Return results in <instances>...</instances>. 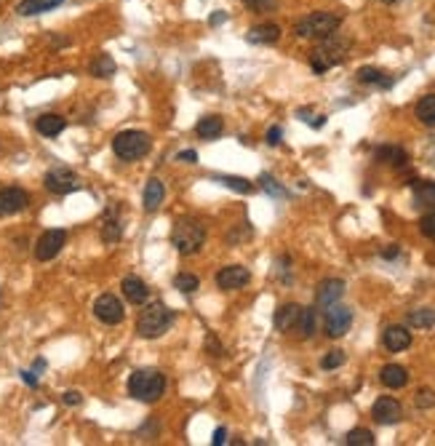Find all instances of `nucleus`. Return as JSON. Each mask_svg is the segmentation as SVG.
Here are the masks:
<instances>
[{
	"mask_svg": "<svg viewBox=\"0 0 435 446\" xmlns=\"http://www.w3.org/2000/svg\"><path fill=\"white\" fill-rule=\"evenodd\" d=\"M251 281V273L243 264H227L217 273V286L222 291H235Z\"/></svg>",
	"mask_w": 435,
	"mask_h": 446,
	"instance_id": "obj_12",
	"label": "nucleus"
},
{
	"mask_svg": "<svg viewBox=\"0 0 435 446\" xmlns=\"http://www.w3.org/2000/svg\"><path fill=\"white\" fill-rule=\"evenodd\" d=\"M342 364H345V353H342V350H329V353L323 356V361H320V366H323L326 371H331V369H339Z\"/></svg>",
	"mask_w": 435,
	"mask_h": 446,
	"instance_id": "obj_34",
	"label": "nucleus"
},
{
	"mask_svg": "<svg viewBox=\"0 0 435 446\" xmlns=\"http://www.w3.org/2000/svg\"><path fill=\"white\" fill-rule=\"evenodd\" d=\"M299 316H302V307L299 304H283L280 310L276 313V329L289 334V331H297V324H299Z\"/></svg>",
	"mask_w": 435,
	"mask_h": 446,
	"instance_id": "obj_17",
	"label": "nucleus"
},
{
	"mask_svg": "<svg viewBox=\"0 0 435 446\" xmlns=\"http://www.w3.org/2000/svg\"><path fill=\"white\" fill-rule=\"evenodd\" d=\"M347 446H374V433L366 430V427H356L347 433Z\"/></svg>",
	"mask_w": 435,
	"mask_h": 446,
	"instance_id": "obj_32",
	"label": "nucleus"
},
{
	"mask_svg": "<svg viewBox=\"0 0 435 446\" xmlns=\"http://www.w3.org/2000/svg\"><path fill=\"white\" fill-rule=\"evenodd\" d=\"M342 294H345V281H339V278H326L323 284L318 286V294H316V302L318 307H331L334 302L342 300Z\"/></svg>",
	"mask_w": 435,
	"mask_h": 446,
	"instance_id": "obj_14",
	"label": "nucleus"
},
{
	"mask_svg": "<svg viewBox=\"0 0 435 446\" xmlns=\"http://www.w3.org/2000/svg\"><path fill=\"white\" fill-rule=\"evenodd\" d=\"M102 235H104V241H118L120 235H123V224H120L118 220H107Z\"/></svg>",
	"mask_w": 435,
	"mask_h": 446,
	"instance_id": "obj_35",
	"label": "nucleus"
},
{
	"mask_svg": "<svg viewBox=\"0 0 435 446\" xmlns=\"http://www.w3.org/2000/svg\"><path fill=\"white\" fill-rule=\"evenodd\" d=\"M297 331L302 340H310L316 334V307H302V316H299Z\"/></svg>",
	"mask_w": 435,
	"mask_h": 446,
	"instance_id": "obj_28",
	"label": "nucleus"
},
{
	"mask_svg": "<svg viewBox=\"0 0 435 446\" xmlns=\"http://www.w3.org/2000/svg\"><path fill=\"white\" fill-rule=\"evenodd\" d=\"M379 380H382V385H385V387H393V390H398V387L409 385V371H406L403 366H398V364H387L382 371H379Z\"/></svg>",
	"mask_w": 435,
	"mask_h": 446,
	"instance_id": "obj_19",
	"label": "nucleus"
},
{
	"mask_svg": "<svg viewBox=\"0 0 435 446\" xmlns=\"http://www.w3.org/2000/svg\"><path fill=\"white\" fill-rule=\"evenodd\" d=\"M224 17H227V14H214V17H211V24H222Z\"/></svg>",
	"mask_w": 435,
	"mask_h": 446,
	"instance_id": "obj_46",
	"label": "nucleus"
},
{
	"mask_svg": "<svg viewBox=\"0 0 435 446\" xmlns=\"http://www.w3.org/2000/svg\"><path fill=\"white\" fill-rule=\"evenodd\" d=\"M174 326V310L163 302H150L142 307L137 321V331L139 337L144 340H155V337H163L168 329Z\"/></svg>",
	"mask_w": 435,
	"mask_h": 446,
	"instance_id": "obj_1",
	"label": "nucleus"
},
{
	"mask_svg": "<svg viewBox=\"0 0 435 446\" xmlns=\"http://www.w3.org/2000/svg\"><path fill=\"white\" fill-rule=\"evenodd\" d=\"M153 150V139L144 134V131H120L118 137L113 139V153L118 155L120 161H142L147 153Z\"/></svg>",
	"mask_w": 435,
	"mask_h": 446,
	"instance_id": "obj_5",
	"label": "nucleus"
},
{
	"mask_svg": "<svg viewBox=\"0 0 435 446\" xmlns=\"http://www.w3.org/2000/svg\"><path fill=\"white\" fill-rule=\"evenodd\" d=\"M414 201L419 206H435V182H414Z\"/></svg>",
	"mask_w": 435,
	"mask_h": 446,
	"instance_id": "obj_31",
	"label": "nucleus"
},
{
	"mask_svg": "<svg viewBox=\"0 0 435 446\" xmlns=\"http://www.w3.org/2000/svg\"><path fill=\"white\" fill-rule=\"evenodd\" d=\"M382 342L390 353H400L412 345V331L406 326H387L385 334H382Z\"/></svg>",
	"mask_w": 435,
	"mask_h": 446,
	"instance_id": "obj_16",
	"label": "nucleus"
},
{
	"mask_svg": "<svg viewBox=\"0 0 435 446\" xmlns=\"http://www.w3.org/2000/svg\"><path fill=\"white\" fill-rule=\"evenodd\" d=\"M35 128H38V134H43V137H57V134H61L67 128V121L61 115L46 113V115H40L38 121H35Z\"/></svg>",
	"mask_w": 435,
	"mask_h": 446,
	"instance_id": "obj_21",
	"label": "nucleus"
},
{
	"mask_svg": "<svg viewBox=\"0 0 435 446\" xmlns=\"http://www.w3.org/2000/svg\"><path fill=\"white\" fill-rule=\"evenodd\" d=\"M358 81L360 83H374V86H382V88H390L393 86V78H387L382 70L376 67H360L358 70Z\"/></svg>",
	"mask_w": 435,
	"mask_h": 446,
	"instance_id": "obj_27",
	"label": "nucleus"
},
{
	"mask_svg": "<svg viewBox=\"0 0 435 446\" xmlns=\"http://www.w3.org/2000/svg\"><path fill=\"white\" fill-rule=\"evenodd\" d=\"M80 401H83V396H80L78 390H67L64 393V404L67 406H80Z\"/></svg>",
	"mask_w": 435,
	"mask_h": 446,
	"instance_id": "obj_40",
	"label": "nucleus"
},
{
	"mask_svg": "<svg viewBox=\"0 0 435 446\" xmlns=\"http://www.w3.org/2000/svg\"><path fill=\"white\" fill-rule=\"evenodd\" d=\"M64 244H67V233L64 230H46L38 238V244H35V260H40V262L54 260L64 249Z\"/></svg>",
	"mask_w": 435,
	"mask_h": 446,
	"instance_id": "obj_8",
	"label": "nucleus"
},
{
	"mask_svg": "<svg viewBox=\"0 0 435 446\" xmlns=\"http://www.w3.org/2000/svg\"><path fill=\"white\" fill-rule=\"evenodd\" d=\"M382 3H398V0H382Z\"/></svg>",
	"mask_w": 435,
	"mask_h": 446,
	"instance_id": "obj_47",
	"label": "nucleus"
},
{
	"mask_svg": "<svg viewBox=\"0 0 435 446\" xmlns=\"http://www.w3.org/2000/svg\"><path fill=\"white\" fill-rule=\"evenodd\" d=\"M419 230H422L425 238L435 241V214H425V217L419 220Z\"/></svg>",
	"mask_w": 435,
	"mask_h": 446,
	"instance_id": "obj_38",
	"label": "nucleus"
},
{
	"mask_svg": "<svg viewBox=\"0 0 435 446\" xmlns=\"http://www.w3.org/2000/svg\"><path fill=\"white\" fill-rule=\"evenodd\" d=\"M371 417H374L379 425H396V423H400V417H403V406L398 404L396 398H390V396H382L371 406Z\"/></svg>",
	"mask_w": 435,
	"mask_h": 446,
	"instance_id": "obj_13",
	"label": "nucleus"
},
{
	"mask_svg": "<svg viewBox=\"0 0 435 446\" xmlns=\"http://www.w3.org/2000/svg\"><path fill=\"white\" fill-rule=\"evenodd\" d=\"M416 406L419 409H430V406H435V390H430V387H422V390H416Z\"/></svg>",
	"mask_w": 435,
	"mask_h": 446,
	"instance_id": "obj_36",
	"label": "nucleus"
},
{
	"mask_svg": "<svg viewBox=\"0 0 435 446\" xmlns=\"http://www.w3.org/2000/svg\"><path fill=\"white\" fill-rule=\"evenodd\" d=\"M46 190L48 193H54V195H67V193H72L75 187H78V177L67 168V166H57V168H51L48 174H46Z\"/></svg>",
	"mask_w": 435,
	"mask_h": 446,
	"instance_id": "obj_9",
	"label": "nucleus"
},
{
	"mask_svg": "<svg viewBox=\"0 0 435 446\" xmlns=\"http://www.w3.org/2000/svg\"><path fill=\"white\" fill-rule=\"evenodd\" d=\"M323 324H326V334L329 337H334V340L336 337H345L350 331V324H353V310L345 307V304L334 302L331 307H326Z\"/></svg>",
	"mask_w": 435,
	"mask_h": 446,
	"instance_id": "obj_7",
	"label": "nucleus"
},
{
	"mask_svg": "<svg viewBox=\"0 0 435 446\" xmlns=\"http://www.w3.org/2000/svg\"><path fill=\"white\" fill-rule=\"evenodd\" d=\"M64 0H21L17 6V14L19 17H38V14H46V11H54L59 8Z\"/></svg>",
	"mask_w": 435,
	"mask_h": 446,
	"instance_id": "obj_20",
	"label": "nucleus"
},
{
	"mask_svg": "<svg viewBox=\"0 0 435 446\" xmlns=\"http://www.w3.org/2000/svg\"><path fill=\"white\" fill-rule=\"evenodd\" d=\"M21 380L30 387H38V371H21Z\"/></svg>",
	"mask_w": 435,
	"mask_h": 446,
	"instance_id": "obj_43",
	"label": "nucleus"
},
{
	"mask_svg": "<svg viewBox=\"0 0 435 446\" xmlns=\"http://www.w3.org/2000/svg\"><path fill=\"white\" fill-rule=\"evenodd\" d=\"M163 198H166V187H163L160 180H150V182L144 184V209L147 211H158Z\"/></svg>",
	"mask_w": 435,
	"mask_h": 446,
	"instance_id": "obj_24",
	"label": "nucleus"
},
{
	"mask_svg": "<svg viewBox=\"0 0 435 446\" xmlns=\"http://www.w3.org/2000/svg\"><path fill=\"white\" fill-rule=\"evenodd\" d=\"M128 393L142 404H155L166 393V374L158 369H137L128 377Z\"/></svg>",
	"mask_w": 435,
	"mask_h": 446,
	"instance_id": "obj_2",
	"label": "nucleus"
},
{
	"mask_svg": "<svg viewBox=\"0 0 435 446\" xmlns=\"http://www.w3.org/2000/svg\"><path fill=\"white\" fill-rule=\"evenodd\" d=\"M224 441H227V430H224V427H217V430H214V446H222Z\"/></svg>",
	"mask_w": 435,
	"mask_h": 446,
	"instance_id": "obj_44",
	"label": "nucleus"
},
{
	"mask_svg": "<svg viewBox=\"0 0 435 446\" xmlns=\"http://www.w3.org/2000/svg\"><path fill=\"white\" fill-rule=\"evenodd\" d=\"M120 289H123L126 300H128V302H134V304H144V302H147V297H150V289H147V284H144L142 278H134V275L123 278Z\"/></svg>",
	"mask_w": 435,
	"mask_h": 446,
	"instance_id": "obj_18",
	"label": "nucleus"
},
{
	"mask_svg": "<svg viewBox=\"0 0 435 446\" xmlns=\"http://www.w3.org/2000/svg\"><path fill=\"white\" fill-rule=\"evenodd\" d=\"M374 158H376V161H382V163H390V166H406V163H409L406 150H403V147H396V144L376 147Z\"/></svg>",
	"mask_w": 435,
	"mask_h": 446,
	"instance_id": "obj_22",
	"label": "nucleus"
},
{
	"mask_svg": "<svg viewBox=\"0 0 435 446\" xmlns=\"http://www.w3.org/2000/svg\"><path fill=\"white\" fill-rule=\"evenodd\" d=\"M243 3H246V8L254 11V14H264V11L276 8V0H243Z\"/></svg>",
	"mask_w": 435,
	"mask_h": 446,
	"instance_id": "obj_39",
	"label": "nucleus"
},
{
	"mask_svg": "<svg viewBox=\"0 0 435 446\" xmlns=\"http://www.w3.org/2000/svg\"><path fill=\"white\" fill-rule=\"evenodd\" d=\"M347 51H350V41H342L334 32V35L323 38L318 48H313L310 64H313L316 72H326V70H331V67H336V64H342V61L347 59Z\"/></svg>",
	"mask_w": 435,
	"mask_h": 446,
	"instance_id": "obj_3",
	"label": "nucleus"
},
{
	"mask_svg": "<svg viewBox=\"0 0 435 446\" xmlns=\"http://www.w3.org/2000/svg\"><path fill=\"white\" fill-rule=\"evenodd\" d=\"M409 326H414V329H430V326H435V310L433 307L412 310L409 313Z\"/></svg>",
	"mask_w": 435,
	"mask_h": 446,
	"instance_id": "obj_29",
	"label": "nucleus"
},
{
	"mask_svg": "<svg viewBox=\"0 0 435 446\" xmlns=\"http://www.w3.org/2000/svg\"><path fill=\"white\" fill-rule=\"evenodd\" d=\"M259 182H262V187H264L270 195H276V198H286V195H289V193H286L283 187H278L276 180H273V177H267V174H262V180H259Z\"/></svg>",
	"mask_w": 435,
	"mask_h": 446,
	"instance_id": "obj_37",
	"label": "nucleus"
},
{
	"mask_svg": "<svg viewBox=\"0 0 435 446\" xmlns=\"http://www.w3.org/2000/svg\"><path fill=\"white\" fill-rule=\"evenodd\" d=\"M177 158L182 163H195V161H198V153H195V150H182Z\"/></svg>",
	"mask_w": 435,
	"mask_h": 446,
	"instance_id": "obj_42",
	"label": "nucleus"
},
{
	"mask_svg": "<svg viewBox=\"0 0 435 446\" xmlns=\"http://www.w3.org/2000/svg\"><path fill=\"white\" fill-rule=\"evenodd\" d=\"M195 131H198L200 139H219L222 131H224V123H222L219 115H206V118H200L198 121Z\"/></svg>",
	"mask_w": 435,
	"mask_h": 446,
	"instance_id": "obj_23",
	"label": "nucleus"
},
{
	"mask_svg": "<svg viewBox=\"0 0 435 446\" xmlns=\"http://www.w3.org/2000/svg\"><path fill=\"white\" fill-rule=\"evenodd\" d=\"M425 158H427V161H430V163H433V166H435V139H433V142H430V147L425 150Z\"/></svg>",
	"mask_w": 435,
	"mask_h": 446,
	"instance_id": "obj_45",
	"label": "nucleus"
},
{
	"mask_svg": "<svg viewBox=\"0 0 435 446\" xmlns=\"http://www.w3.org/2000/svg\"><path fill=\"white\" fill-rule=\"evenodd\" d=\"M174 289H179L182 294H195L200 289V281L193 273H179L177 278H174Z\"/></svg>",
	"mask_w": 435,
	"mask_h": 446,
	"instance_id": "obj_33",
	"label": "nucleus"
},
{
	"mask_svg": "<svg viewBox=\"0 0 435 446\" xmlns=\"http://www.w3.org/2000/svg\"><path fill=\"white\" fill-rule=\"evenodd\" d=\"M30 206V195L21 187H3L0 190V217H11L19 214Z\"/></svg>",
	"mask_w": 435,
	"mask_h": 446,
	"instance_id": "obj_11",
	"label": "nucleus"
},
{
	"mask_svg": "<svg viewBox=\"0 0 435 446\" xmlns=\"http://www.w3.org/2000/svg\"><path fill=\"white\" fill-rule=\"evenodd\" d=\"M280 137H283V128H280V126H273V128L267 131V144H273V147H276V144L280 142Z\"/></svg>",
	"mask_w": 435,
	"mask_h": 446,
	"instance_id": "obj_41",
	"label": "nucleus"
},
{
	"mask_svg": "<svg viewBox=\"0 0 435 446\" xmlns=\"http://www.w3.org/2000/svg\"><path fill=\"white\" fill-rule=\"evenodd\" d=\"M246 41L254 43V46H273V43L280 41V27L273 24V21H264V24H257L246 32Z\"/></svg>",
	"mask_w": 435,
	"mask_h": 446,
	"instance_id": "obj_15",
	"label": "nucleus"
},
{
	"mask_svg": "<svg viewBox=\"0 0 435 446\" xmlns=\"http://www.w3.org/2000/svg\"><path fill=\"white\" fill-rule=\"evenodd\" d=\"M414 113L422 126L435 128V94H427V97H422V99L416 101Z\"/></svg>",
	"mask_w": 435,
	"mask_h": 446,
	"instance_id": "obj_25",
	"label": "nucleus"
},
{
	"mask_svg": "<svg viewBox=\"0 0 435 446\" xmlns=\"http://www.w3.org/2000/svg\"><path fill=\"white\" fill-rule=\"evenodd\" d=\"M206 241V230L198 220H179L174 224V233H171V244L177 246L179 254L190 257V254H198L200 246Z\"/></svg>",
	"mask_w": 435,
	"mask_h": 446,
	"instance_id": "obj_6",
	"label": "nucleus"
},
{
	"mask_svg": "<svg viewBox=\"0 0 435 446\" xmlns=\"http://www.w3.org/2000/svg\"><path fill=\"white\" fill-rule=\"evenodd\" d=\"M94 316L99 318L102 324L115 326L126 318V310H123V304H120V300L115 294H102L99 300L94 302Z\"/></svg>",
	"mask_w": 435,
	"mask_h": 446,
	"instance_id": "obj_10",
	"label": "nucleus"
},
{
	"mask_svg": "<svg viewBox=\"0 0 435 446\" xmlns=\"http://www.w3.org/2000/svg\"><path fill=\"white\" fill-rule=\"evenodd\" d=\"M214 182L224 184V187H230V190H235V193H251L254 190V184L249 182V180H243V177H230V174H214L211 177Z\"/></svg>",
	"mask_w": 435,
	"mask_h": 446,
	"instance_id": "obj_30",
	"label": "nucleus"
},
{
	"mask_svg": "<svg viewBox=\"0 0 435 446\" xmlns=\"http://www.w3.org/2000/svg\"><path fill=\"white\" fill-rule=\"evenodd\" d=\"M88 72L94 78H113L115 75V61H113L110 54H99V57H94V61L88 64Z\"/></svg>",
	"mask_w": 435,
	"mask_h": 446,
	"instance_id": "obj_26",
	"label": "nucleus"
},
{
	"mask_svg": "<svg viewBox=\"0 0 435 446\" xmlns=\"http://www.w3.org/2000/svg\"><path fill=\"white\" fill-rule=\"evenodd\" d=\"M339 24H342V17L329 14V11H316V14L304 17V19H299L297 27H294V32H297V38L323 41V38L334 35L336 30H339Z\"/></svg>",
	"mask_w": 435,
	"mask_h": 446,
	"instance_id": "obj_4",
	"label": "nucleus"
}]
</instances>
